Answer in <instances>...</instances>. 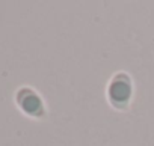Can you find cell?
Returning a JSON list of instances; mask_svg holds the SVG:
<instances>
[{"mask_svg":"<svg viewBox=\"0 0 154 146\" xmlns=\"http://www.w3.org/2000/svg\"><path fill=\"white\" fill-rule=\"evenodd\" d=\"M107 100L112 107L122 110L127 109L131 98H133V82L128 74L125 72H118L115 74L109 85H107Z\"/></svg>","mask_w":154,"mask_h":146,"instance_id":"obj_1","label":"cell"},{"mask_svg":"<svg viewBox=\"0 0 154 146\" xmlns=\"http://www.w3.org/2000/svg\"><path fill=\"white\" fill-rule=\"evenodd\" d=\"M18 103H20L21 109L30 116H41L44 113L42 100L33 91H27V89L21 91L18 95Z\"/></svg>","mask_w":154,"mask_h":146,"instance_id":"obj_2","label":"cell"}]
</instances>
